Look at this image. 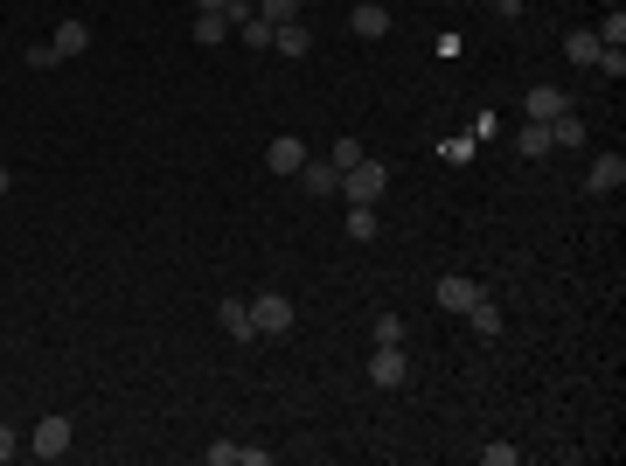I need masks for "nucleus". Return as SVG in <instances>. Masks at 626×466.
Returning a JSON list of instances; mask_svg holds the SVG:
<instances>
[{"label":"nucleus","instance_id":"1","mask_svg":"<svg viewBox=\"0 0 626 466\" xmlns=\"http://www.w3.org/2000/svg\"><path fill=\"white\" fill-rule=\"evenodd\" d=\"M383 188H390V167H383V160H369V154L341 174V195H348V202H383Z\"/></svg>","mask_w":626,"mask_h":466},{"label":"nucleus","instance_id":"2","mask_svg":"<svg viewBox=\"0 0 626 466\" xmlns=\"http://www.w3.org/2000/svg\"><path fill=\"white\" fill-rule=\"evenodd\" d=\"M21 453H35V460H63V453H70V418H56V411H49V418L21 439Z\"/></svg>","mask_w":626,"mask_h":466},{"label":"nucleus","instance_id":"3","mask_svg":"<svg viewBox=\"0 0 626 466\" xmlns=\"http://www.w3.org/2000/svg\"><path fill=\"white\" fill-rule=\"evenodd\" d=\"M251 327H258V341L265 334H293V300L286 293H258L251 300Z\"/></svg>","mask_w":626,"mask_h":466},{"label":"nucleus","instance_id":"4","mask_svg":"<svg viewBox=\"0 0 626 466\" xmlns=\"http://www.w3.org/2000/svg\"><path fill=\"white\" fill-rule=\"evenodd\" d=\"M369 383H376V390H404V383H411V355H404V341L369 355Z\"/></svg>","mask_w":626,"mask_h":466},{"label":"nucleus","instance_id":"5","mask_svg":"<svg viewBox=\"0 0 626 466\" xmlns=\"http://www.w3.org/2000/svg\"><path fill=\"white\" fill-rule=\"evenodd\" d=\"M265 167H272V174H300V167H307V140H300V133H279V140L265 147Z\"/></svg>","mask_w":626,"mask_h":466},{"label":"nucleus","instance_id":"6","mask_svg":"<svg viewBox=\"0 0 626 466\" xmlns=\"http://www.w3.org/2000/svg\"><path fill=\"white\" fill-rule=\"evenodd\" d=\"M522 112H529L536 126H550L557 112H571V98H564L557 84H529V98H522Z\"/></svg>","mask_w":626,"mask_h":466},{"label":"nucleus","instance_id":"7","mask_svg":"<svg viewBox=\"0 0 626 466\" xmlns=\"http://www.w3.org/2000/svg\"><path fill=\"white\" fill-rule=\"evenodd\" d=\"M585 188H592V195H620V188H626V160L620 154H599L592 167H585Z\"/></svg>","mask_w":626,"mask_h":466},{"label":"nucleus","instance_id":"8","mask_svg":"<svg viewBox=\"0 0 626 466\" xmlns=\"http://www.w3.org/2000/svg\"><path fill=\"white\" fill-rule=\"evenodd\" d=\"M348 28H355L362 42H383V35H390V7H383V0H362V7L348 14Z\"/></svg>","mask_w":626,"mask_h":466},{"label":"nucleus","instance_id":"9","mask_svg":"<svg viewBox=\"0 0 626 466\" xmlns=\"http://www.w3.org/2000/svg\"><path fill=\"white\" fill-rule=\"evenodd\" d=\"M49 49H56V63H70V56H84V49H91V21H56V35H49Z\"/></svg>","mask_w":626,"mask_h":466},{"label":"nucleus","instance_id":"10","mask_svg":"<svg viewBox=\"0 0 626 466\" xmlns=\"http://www.w3.org/2000/svg\"><path fill=\"white\" fill-rule=\"evenodd\" d=\"M480 293H487L480 279H460V272H453V279H439V313H467Z\"/></svg>","mask_w":626,"mask_h":466},{"label":"nucleus","instance_id":"11","mask_svg":"<svg viewBox=\"0 0 626 466\" xmlns=\"http://www.w3.org/2000/svg\"><path fill=\"white\" fill-rule=\"evenodd\" d=\"M216 327H223L230 341H258V327H251V300H223V307H216Z\"/></svg>","mask_w":626,"mask_h":466},{"label":"nucleus","instance_id":"12","mask_svg":"<svg viewBox=\"0 0 626 466\" xmlns=\"http://www.w3.org/2000/svg\"><path fill=\"white\" fill-rule=\"evenodd\" d=\"M272 49H279V56H307L313 28H307V21H279V28H272Z\"/></svg>","mask_w":626,"mask_h":466},{"label":"nucleus","instance_id":"13","mask_svg":"<svg viewBox=\"0 0 626 466\" xmlns=\"http://www.w3.org/2000/svg\"><path fill=\"white\" fill-rule=\"evenodd\" d=\"M300 181H307V195H334V188H341V167H334V160H313V154H307Z\"/></svg>","mask_w":626,"mask_h":466},{"label":"nucleus","instance_id":"14","mask_svg":"<svg viewBox=\"0 0 626 466\" xmlns=\"http://www.w3.org/2000/svg\"><path fill=\"white\" fill-rule=\"evenodd\" d=\"M550 147L578 154V147H585V119H578V112H557V119H550Z\"/></svg>","mask_w":626,"mask_h":466},{"label":"nucleus","instance_id":"15","mask_svg":"<svg viewBox=\"0 0 626 466\" xmlns=\"http://www.w3.org/2000/svg\"><path fill=\"white\" fill-rule=\"evenodd\" d=\"M515 154H522V160H550V154H557V147H550V126H536V119H529V126L515 133Z\"/></svg>","mask_w":626,"mask_h":466},{"label":"nucleus","instance_id":"16","mask_svg":"<svg viewBox=\"0 0 626 466\" xmlns=\"http://www.w3.org/2000/svg\"><path fill=\"white\" fill-rule=\"evenodd\" d=\"M564 56L592 70V63H599V35H592V28H571V35H564Z\"/></svg>","mask_w":626,"mask_h":466},{"label":"nucleus","instance_id":"17","mask_svg":"<svg viewBox=\"0 0 626 466\" xmlns=\"http://www.w3.org/2000/svg\"><path fill=\"white\" fill-rule=\"evenodd\" d=\"M467 320H473V334H487V341L501 334V307H494L487 293H480V300H473V307H467Z\"/></svg>","mask_w":626,"mask_h":466},{"label":"nucleus","instance_id":"18","mask_svg":"<svg viewBox=\"0 0 626 466\" xmlns=\"http://www.w3.org/2000/svg\"><path fill=\"white\" fill-rule=\"evenodd\" d=\"M348 237H355V244L376 237V202H348Z\"/></svg>","mask_w":626,"mask_h":466},{"label":"nucleus","instance_id":"19","mask_svg":"<svg viewBox=\"0 0 626 466\" xmlns=\"http://www.w3.org/2000/svg\"><path fill=\"white\" fill-rule=\"evenodd\" d=\"M237 35H244V49H258V56L272 49V21H265V14H251V21H237Z\"/></svg>","mask_w":626,"mask_h":466},{"label":"nucleus","instance_id":"20","mask_svg":"<svg viewBox=\"0 0 626 466\" xmlns=\"http://www.w3.org/2000/svg\"><path fill=\"white\" fill-rule=\"evenodd\" d=\"M369 334H376V348H397L411 327H404V313H376V327H369Z\"/></svg>","mask_w":626,"mask_h":466},{"label":"nucleus","instance_id":"21","mask_svg":"<svg viewBox=\"0 0 626 466\" xmlns=\"http://www.w3.org/2000/svg\"><path fill=\"white\" fill-rule=\"evenodd\" d=\"M223 35H230V21H223V14H195V42H202V49H216Z\"/></svg>","mask_w":626,"mask_h":466},{"label":"nucleus","instance_id":"22","mask_svg":"<svg viewBox=\"0 0 626 466\" xmlns=\"http://www.w3.org/2000/svg\"><path fill=\"white\" fill-rule=\"evenodd\" d=\"M300 7H307V0H258V14H265L272 28H279V21H300Z\"/></svg>","mask_w":626,"mask_h":466},{"label":"nucleus","instance_id":"23","mask_svg":"<svg viewBox=\"0 0 626 466\" xmlns=\"http://www.w3.org/2000/svg\"><path fill=\"white\" fill-rule=\"evenodd\" d=\"M327 160H334V167H341V174H348V167H355V160H362V140H334V154H327Z\"/></svg>","mask_w":626,"mask_h":466},{"label":"nucleus","instance_id":"24","mask_svg":"<svg viewBox=\"0 0 626 466\" xmlns=\"http://www.w3.org/2000/svg\"><path fill=\"white\" fill-rule=\"evenodd\" d=\"M14 453H21V432H14V425H0V466L14 460Z\"/></svg>","mask_w":626,"mask_h":466},{"label":"nucleus","instance_id":"25","mask_svg":"<svg viewBox=\"0 0 626 466\" xmlns=\"http://www.w3.org/2000/svg\"><path fill=\"white\" fill-rule=\"evenodd\" d=\"M494 14H508V21H515V14H522V0H494Z\"/></svg>","mask_w":626,"mask_h":466},{"label":"nucleus","instance_id":"26","mask_svg":"<svg viewBox=\"0 0 626 466\" xmlns=\"http://www.w3.org/2000/svg\"><path fill=\"white\" fill-rule=\"evenodd\" d=\"M223 7H230V0H195V14H223Z\"/></svg>","mask_w":626,"mask_h":466},{"label":"nucleus","instance_id":"27","mask_svg":"<svg viewBox=\"0 0 626 466\" xmlns=\"http://www.w3.org/2000/svg\"><path fill=\"white\" fill-rule=\"evenodd\" d=\"M7 188H14V167H0V195H7Z\"/></svg>","mask_w":626,"mask_h":466},{"label":"nucleus","instance_id":"28","mask_svg":"<svg viewBox=\"0 0 626 466\" xmlns=\"http://www.w3.org/2000/svg\"><path fill=\"white\" fill-rule=\"evenodd\" d=\"M606 7H620V0H606Z\"/></svg>","mask_w":626,"mask_h":466},{"label":"nucleus","instance_id":"29","mask_svg":"<svg viewBox=\"0 0 626 466\" xmlns=\"http://www.w3.org/2000/svg\"><path fill=\"white\" fill-rule=\"evenodd\" d=\"M522 7H529V0H522Z\"/></svg>","mask_w":626,"mask_h":466}]
</instances>
